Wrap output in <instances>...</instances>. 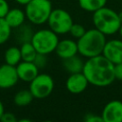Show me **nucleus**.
Masks as SVG:
<instances>
[{
  "label": "nucleus",
  "mask_w": 122,
  "mask_h": 122,
  "mask_svg": "<svg viewBox=\"0 0 122 122\" xmlns=\"http://www.w3.org/2000/svg\"><path fill=\"white\" fill-rule=\"evenodd\" d=\"M82 72L92 84L96 87H107L114 80V65L103 54L88 58L84 62Z\"/></svg>",
  "instance_id": "nucleus-1"
},
{
  "label": "nucleus",
  "mask_w": 122,
  "mask_h": 122,
  "mask_svg": "<svg viewBox=\"0 0 122 122\" xmlns=\"http://www.w3.org/2000/svg\"><path fill=\"white\" fill-rule=\"evenodd\" d=\"M106 41V35L97 29L88 30L76 42L78 53L87 58L102 54Z\"/></svg>",
  "instance_id": "nucleus-2"
},
{
  "label": "nucleus",
  "mask_w": 122,
  "mask_h": 122,
  "mask_svg": "<svg viewBox=\"0 0 122 122\" xmlns=\"http://www.w3.org/2000/svg\"><path fill=\"white\" fill-rule=\"evenodd\" d=\"M92 23L95 29L105 35H112L118 32L121 26L118 13L107 7H103L93 11Z\"/></svg>",
  "instance_id": "nucleus-3"
},
{
  "label": "nucleus",
  "mask_w": 122,
  "mask_h": 122,
  "mask_svg": "<svg viewBox=\"0 0 122 122\" xmlns=\"http://www.w3.org/2000/svg\"><path fill=\"white\" fill-rule=\"evenodd\" d=\"M25 6L26 17L34 25L46 23L52 10L50 0H30Z\"/></svg>",
  "instance_id": "nucleus-4"
},
{
  "label": "nucleus",
  "mask_w": 122,
  "mask_h": 122,
  "mask_svg": "<svg viewBox=\"0 0 122 122\" xmlns=\"http://www.w3.org/2000/svg\"><path fill=\"white\" fill-rule=\"evenodd\" d=\"M57 33L50 30H40L33 33L31 38V44L39 53L49 54L52 52L58 43Z\"/></svg>",
  "instance_id": "nucleus-5"
},
{
  "label": "nucleus",
  "mask_w": 122,
  "mask_h": 122,
  "mask_svg": "<svg viewBox=\"0 0 122 122\" xmlns=\"http://www.w3.org/2000/svg\"><path fill=\"white\" fill-rule=\"evenodd\" d=\"M47 22L50 29L57 34L68 33L73 23L71 14L62 9L52 10Z\"/></svg>",
  "instance_id": "nucleus-6"
},
{
  "label": "nucleus",
  "mask_w": 122,
  "mask_h": 122,
  "mask_svg": "<svg viewBox=\"0 0 122 122\" xmlns=\"http://www.w3.org/2000/svg\"><path fill=\"white\" fill-rule=\"evenodd\" d=\"M30 83V91L31 92L33 97L38 99L48 97L54 88L52 77L46 73H38Z\"/></svg>",
  "instance_id": "nucleus-7"
},
{
  "label": "nucleus",
  "mask_w": 122,
  "mask_h": 122,
  "mask_svg": "<svg viewBox=\"0 0 122 122\" xmlns=\"http://www.w3.org/2000/svg\"><path fill=\"white\" fill-rule=\"evenodd\" d=\"M102 54L113 65L122 63V39L106 41Z\"/></svg>",
  "instance_id": "nucleus-8"
},
{
  "label": "nucleus",
  "mask_w": 122,
  "mask_h": 122,
  "mask_svg": "<svg viewBox=\"0 0 122 122\" xmlns=\"http://www.w3.org/2000/svg\"><path fill=\"white\" fill-rule=\"evenodd\" d=\"M101 117L103 122H122V102L112 100L103 108Z\"/></svg>",
  "instance_id": "nucleus-9"
},
{
  "label": "nucleus",
  "mask_w": 122,
  "mask_h": 122,
  "mask_svg": "<svg viewBox=\"0 0 122 122\" xmlns=\"http://www.w3.org/2000/svg\"><path fill=\"white\" fill-rule=\"evenodd\" d=\"M88 85H89V81L82 71L76 73H71L66 81L67 90L73 94H79L83 92L87 89Z\"/></svg>",
  "instance_id": "nucleus-10"
},
{
  "label": "nucleus",
  "mask_w": 122,
  "mask_h": 122,
  "mask_svg": "<svg viewBox=\"0 0 122 122\" xmlns=\"http://www.w3.org/2000/svg\"><path fill=\"white\" fill-rule=\"evenodd\" d=\"M15 66L4 64L0 66V89H10L18 81Z\"/></svg>",
  "instance_id": "nucleus-11"
},
{
  "label": "nucleus",
  "mask_w": 122,
  "mask_h": 122,
  "mask_svg": "<svg viewBox=\"0 0 122 122\" xmlns=\"http://www.w3.org/2000/svg\"><path fill=\"white\" fill-rule=\"evenodd\" d=\"M15 68L18 78L25 82H30L38 74L39 71V69L34 65L33 62L28 61H20Z\"/></svg>",
  "instance_id": "nucleus-12"
},
{
  "label": "nucleus",
  "mask_w": 122,
  "mask_h": 122,
  "mask_svg": "<svg viewBox=\"0 0 122 122\" xmlns=\"http://www.w3.org/2000/svg\"><path fill=\"white\" fill-rule=\"evenodd\" d=\"M54 51L56 52L57 56L61 59L71 57L72 55L77 54L78 52L77 43L71 39H63L61 41H58Z\"/></svg>",
  "instance_id": "nucleus-13"
},
{
  "label": "nucleus",
  "mask_w": 122,
  "mask_h": 122,
  "mask_svg": "<svg viewBox=\"0 0 122 122\" xmlns=\"http://www.w3.org/2000/svg\"><path fill=\"white\" fill-rule=\"evenodd\" d=\"M9 26L12 28H17L20 25H22L25 22L26 14L25 11H23L20 9H10L6 16L4 17Z\"/></svg>",
  "instance_id": "nucleus-14"
},
{
  "label": "nucleus",
  "mask_w": 122,
  "mask_h": 122,
  "mask_svg": "<svg viewBox=\"0 0 122 122\" xmlns=\"http://www.w3.org/2000/svg\"><path fill=\"white\" fill-rule=\"evenodd\" d=\"M62 60H63V62H62L63 68L70 74L71 73H76V72H81L82 71L83 67H84V62L76 54L75 55H72L71 57L62 59Z\"/></svg>",
  "instance_id": "nucleus-15"
},
{
  "label": "nucleus",
  "mask_w": 122,
  "mask_h": 122,
  "mask_svg": "<svg viewBox=\"0 0 122 122\" xmlns=\"http://www.w3.org/2000/svg\"><path fill=\"white\" fill-rule=\"evenodd\" d=\"M15 29H16L15 38L20 45L23 43H27V42L31 41V38H32L33 33H34L31 27H30L29 25H25L23 23L22 25H20L19 27H17Z\"/></svg>",
  "instance_id": "nucleus-16"
},
{
  "label": "nucleus",
  "mask_w": 122,
  "mask_h": 122,
  "mask_svg": "<svg viewBox=\"0 0 122 122\" xmlns=\"http://www.w3.org/2000/svg\"><path fill=\"white\" fill-rule=\"evenodd\" d=\"M33 95L31 93V92L29 90H21L19 91L13 98V102L15 105H17L18 107H25L28 106L29 104L31 103V101L33 100Z\"/></svg>",
  "instance_id": "nucleus-17"
},
{
  "label": "nucleus",
  "mask_w": 122,
  "mask_h": 122,
  "mask_svg": "<svg viewBox=\"0 0 122 122\" xmlns=\"http://www.w3.org/2000/svg\"><path fill=\"white\" fill-rule=\"evenodd\" d=\"M79 6L82 10L93 12L106 6L107 0H78Z\"/></svg>",
  "instance_id": "nucleus-18"
},
{
  "label": "nucleus",
  "mask_w": 122,
  "mask_h": 122,
  "mask_svg": "<svg viewBox=\"0 0 122 122\" xmlns=\"http://www.w3.org/2000/svg\"><path fill=\"white\" fill-rule=\"evenodd\" d=\"M20 52H21L22 61H28V62H32L37 54V51L33 47V45L31 44V42L21 44Z\"/></svg>",
  "instance_id": "nucleus-19"
},
{
  "label": "nucleus",
  "mask_w": 122,
  "mask_h": 122,
  "mask_svg": "<svg viewBox=\"0 0 122 122\" xmlns=\"http://www.w3.org/2000/svg\"><path fill=\"white\" fill-rule=\"evenodd\" d=\"M5 61L7 64L11 66H16L21 60L20 49L17 47H10L5 51Z\"/></svg>",
  "instance_id": "nucleus-20"
},
{
  "label": "nucleus",
  "mask_w": 122,
  "mask_h": 122,
  "mask_svg": "<svg viewBox=\"0 0 122 122\" xmlns=\"http://www.w3.org/2000/svg\"><path fill=\"white\" fill-rule=\"evenodd\" d=\"M11 28L9 26L5 18H0V45L4 44L10 36Z\"/></svg>",
  "instance_id": "nucleus-21"
},
{
  "label": "nucleus",
  "mask_w": 122,
  "mask_h": 122,
  "mask_svg": "<svg viewBox=\"0 0 122 122\" xmlns=\"http://www.w3.org/2000/svg\"><path fill=\"white\" fill-rule=\"evenodd\" d=\"M85 31H86V30H85V28H84L81 24L72 23V25H71V27L69 32L71 33V35L72 37L78 39V38H80V37L85 33Z\"/></svg>",
  "instance_id": "nucleus-22"
},
{
  "label": "nucleus",
  "mask_w": 122,
  "mask_h": 122,
  "mask_svg": "<svg viewBox=\"0 0 122 122\" xmlns=\"http://www.w3.org/2000/svg\"><path fill=\"white\" fill-rule=\"evenodd\" d=\"M34 63V65L40 70V69H43L46 67L47 63H48V59H47V54H44V53H39L37 52L35 58L33 59L32 61Z\"/></svg>",
  "instance_id": "nucleus-23"
},
{
  "label": "nucleus",
  "mask_w": 122,
  "mask_h": 122,
  "mask_svg": "<svg viewBox=\"0 0 122 122\" xmlns=\"http://www.w3.org/2000/svg\"><path fill=\"white\" fill-rule=\"evenodd\" d=\"M0 121H2V122H16L18 120L12 112H4V113L2 114V116L0 118Z\"/></svg>",
  "instance_id": "nucleus-24"
},
{
  "label": "nucleus",
  "mask_w": 122,
  "mask_h": 122,
  "mask_svg": "<svg viewBox=\"0 0 122 122\" xmlns=\"http://www.w3.org/2000/svg\"><path fill=\"white\" fill-rule=\"evenodd\" d=\"M10 10L9 4L6 0H0V18H4Z\"/></svg>",
  "instance_id": "nucleus-25"
},
{
  "label": "nucleus",
  "mask_w": 122,
  "mask_h": 122,
  "mask_svg": "<svg viewBox=\"0 0 122 122\" xmlns=\"http://www.w3.org/2000/svg\"><path fill=\"white\" fill-rule=\"evenodd\" d=\"M85 121L86 122H103V119H102L101 115L99 116L94 113H89L86 115Z\"/></svg>",
  "instance_id": "nucleus-26"
},
{
  "label": "nucleus",
  "mask_w": 122,
  "mask_h": 122,
  "mask_svg": "<svg viewBox=\"0 0 122 122\" xmlns=\"http://www.w3.org/2000/svg\"><path fill=\"white\" fill-rule=\"evenodd\" d=\"M114 77L115 79L122 80V63L114 65Z\"/></svg>",
  "instance_id": "nucleus-27"
},
{
  "label": "nucleus",
  "mask_w": 122,
  "mask_h": 122,
  "mask_svg": "<svg viewBox=\"0 0 122 122\" xmlns=\"http://www.w3.org/2000/svg\"><path fill=\"white\" fill-rule=\"evenodd\" d=\"M18 4H20V5H26V4H28L30 0H15Z\"/></svg>",
  "instance_id": "nucleus-28"
},
{
  "label": "nucleus",
  "mask_w": 122,
  "mask_h": 122,
  "mask_svg": "<svg viewBox=\"0 0 122 122\" xmlns=\"http://www.w3.org/2000/svg\"><path fill=\"white\" fill-rule=\"evenodd\" d=\"M4 106H3V103L1 102V100H0V118H1V116H2V114L4 113Z\"/></svg>",
  "instance_id": "nucleus-29"
},
{
  "label": "nucleus",
  "mask_w": 122,
  "mask_h": 122,
  "mask_svg": "<svg viewBox=\"0 0 122 122\" xmlns=\"http://www.w3.org/2000/svg\"><path fill=\"white\" fill-rule=\"evenodd\" d=\"M118 32H119V34H120V36H121V38H122V23H121V26H120V28H119Z\"/></svg>",
  "instance_id": "nucleus-30"
},
{
  "label": "nucleus",
  "mask_w": 122,
  "mask_h": 122,
  "mask_svg": "<svg viewBox=\"0 0 122 122\" xmlns=\"http://www.w3.org/2000/svg\"><path fill=\"white\" fill-rule=\"evenodd\" d=\"M118 16H119V19H120V22L122 23V11H120V12L118 13Z\"/></svg>",
  "instance_id": "nucleus-31"
},
{
  "label": "nucleus",
  "mask_w": 122,
  "mask_h": 122,
  "mask_svg": "<svg viewBox=\"0 0 122 122\" xmlns=\"http://www.w3.org/2000/svg\"><path fill=\"white\" fill-rule=\"evenodd\" d=\"M19 122H24V121H27V122H30V119H20V120H18Z\"/></svg>",
  "instance_id": "nucleus-32"
}]
</instances>
